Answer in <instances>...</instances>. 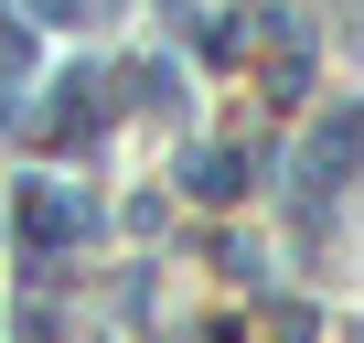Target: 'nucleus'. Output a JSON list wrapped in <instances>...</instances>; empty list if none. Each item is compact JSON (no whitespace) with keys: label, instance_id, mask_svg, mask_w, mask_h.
Instances as JSON below:
<instances>
[{"label":"nucleus","instance_id":"1","mask_svg":"<svg viewBox=\"0 0 364 343\" xmlns=\"http://www.w3.org/2000/svg\"><path fill=\"white\" fill-rule=\"evenodd\" d=\"M247 183H257L247 150H204V161H193V194H204V204H225V194H247Z\"/></svg>","mask_w":364,"mask_h":343},{"label":"nucleus","instance_id":"2","mask_svg":"<svg viewBox=\"0 0 364 343\" xmlns=\"http://www.w3.org/2000/svg\"><path fill=\"white\" fill-rule=\"evenodd\" d=\"M86 226V204H65V194H33V247H65Z\"/></svg>","mask_w":364,"mask_h":343},{"label":"nucleus","instance_id":"3","mask_svg":"<svg viewBox=\"0 0 364 343\" xmlns=\"http://www.w3.org/2000/svg\"><path fill=\"white\" fill-rule=\"evenodd\" d=\"M22 65H33V33H22V22H0V75H22Z\"/></svg>","mask_w":364,"mask_h":343},{"label":"nucleus","instance_id":"4","mask_svg":"<svg viewBox=\"0 0 364 343\" xmlns=\"http://www.w3.org/2000/svg\"><path fill=\"white\" fill-rule=\"evenodd\" d=\"M33 11H43V22H65V11H86V0H33Z\"/></svg>","mask_w":364,"mask_h":343}]
</instances>
